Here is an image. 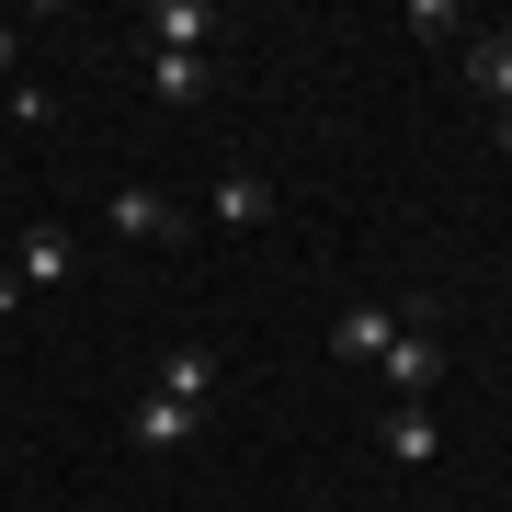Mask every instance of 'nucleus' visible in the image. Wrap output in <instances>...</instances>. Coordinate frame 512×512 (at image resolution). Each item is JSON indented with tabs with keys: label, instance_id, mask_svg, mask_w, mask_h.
Returning <instances> with one entry per match:
<instances>
[{
	"label": "nucleus",
	"instance_id": "obj_3",
	"mask_svg": "<svg viewBox=\"0 0 512 512\" xmlns=\"http://www.w3.org/2000/svg\"><path fill=\"white\" fill-rule=\"evenodd\" d=\"M103 228L137 239V251H183V239H194L183 194H160V183H114V194H103Z\"/></svg>",
	"mask_w": 512,
	"mask_h": 512
},
{
	"label": "nucleus",
	"instance_id": "obj_13",
	"mask_svg": "<svg viewBox=\"0 0 512 512\" xmlns=\"http://www.w3.org/2000/svg\"><path fill=\"white\" fill-rule=\"evenodd\" d=\"M501 160H512V114H501Z\"/></svg>",
	"mask_w": 512,
	"mask_h": 512
},
{
	"label": "nucleus",
	"instance_id": "obj_6",
	"mask_svg": "<svg viewBox=\"0 0 512 512\" xmlns=\"http://www.w3.org/2000/svg\"><path fill=\"white\" fill-rule=\"evenodd\" d=\"M376 444H387V467H433V456H444V421L421 410V399H387V421H376Z\"/></svg>",
	"mask_w": 512,
	"mask_h": 512
},
{
	"label": "nucleus",
	"instance_id": "obj_4",
	"mask_svg": "<svg viewBox=\"0 0 512 512\" xmlns=\"http://www.w3.org/2000/svg\"><path fill=\"white\" fill-rule=\"evenodd\" d=\"M69 262H80V239L57 228V217H35V228H23V251H12V285L46 296V285H69Z\"/></svg>",
	"mask_w": 512,
	"mask_h": 512
},
{
	"label": "nucleus",
	"instance_id": "obj_5",
	"mask_svg": "<svg viewBox=\"0 0 512 512\" xmlns=\"http://www.w3.org/2000/svg\"><path fill=\"white\" fill-rule=\"evenodd\" d=\"M205 217H217V228H274V183H262L251 160H228L217 194H205Z\"/></svg>",
	"mask_w": 512,
	"mask_h": 512
},
{
	"label": "nucleus",
	"instance_id": "obj_8",
	"mask_svg": "<svg viewBox=\"0 0 512 512\" xmlns=\"http://www.w3.org/2000/svg\"><path fill=\"white\" fill-rule=\"evenodd\" d=\"M387 342H399V308H342L330 319V353L342 365H387Z\"/></svg>",
	"mask_w": 512,
	"mask_h": 512
},
{
	"label": "nucleus",
	"instance_id": "obj_12",
	"mask_svg": "<svg viewBox=\"0 0 512 512\" xmlns=\"http://www.w3.org/2000/svg\"><path fill=\"white\" fill-rule=\"evenodd\" d=\"M0 319H23V285H12V274H0Z\"/></svg>",
	"mask_w": 512,
	"mask_h": 512
},
{
	"label": "nucleus",
	"instance_id": "obj_7",
	"mask_svg": "<svg viewBox=\"0 0 512 512\" xmlns=\"http://www.w3.org/2000/svg\"><path fill=\"white\" fill-rule=\"evenodd\" d=\"M217 23H228L217 0H148V35H160L171 57H205V46H217Z\"/></svg>",
	"mask_w": 512,
	"mask_h": 512
},
{
	"label": "nucleus",
	"instance_id": "obj_2",
	"mask_svg": "<svg viewBox=\"0 0 512 512\" xmlns=\"http://www.w3.org/2000/svg\"><path fill=\"white\" fill-rule=\"evenodd\" d=\"M387 387H399V399H433V387H444V308H433V296H399V342H387Z\"/></svg>",
	"mask_w": 512,
	"mask_h": 512
},
{
	"label": "nucleus",
	"instance_id": "obj_10",
	"mask_svg": "<svg viewBox=\"0 0 512 512\" xmlns=\"http://www.w3.org/2000/svg\"><path fill=\"white\" fill-rule=\"evenodd\" d=\"M467 80H478V92L512 114V35H478V46H467Z\"/></svg>",
	"mask_w": 512,
	"mask_h": 512
},
{
	"label": "nucleus",
	"instance_id": "obj_9",
	"mask_svg": "<svg viewBox=\"0 0 512 512\" xmlns=\"http://www.w3.org/2000/svg\"><path fill=\"white\" fill-rule=\"evenodd\" d=\"M148 92H160V103H205V92H217V57H171V46H148Z\"/></svg>",
	"mask_w": 512,
	"mask_h": 512
},
{
	"label": "nucleus",
	"instance_id": "obj_11",
	"mask_svg": "<svg viewBox=\"0 0 512 512\" xmlns=\"http://www.w3.org/2000/svg\"><path fill=\"white\" fill-rule=\"evenodd\" d=\"M12 57H23V46H12V35H0V92H12V80H23V69H12Z\"/></svg>",
	"mask_w": 512,
	"mask_h": 512
},
{
	"label": "nucleus",
	"instance_id": "obj_1",
	"mask_svg": "<svg viewBox=\"0 0 512 512\" xmlns=\"http://www.w3.org/2000/svg\"><path fill=\"white\" fill-rule=\"evenodd\" d=\"M205 399H217V353H205V342H171L160 376H148V399L126 410V444H137V456L194 444V433H205Z\"/></svg>",
	"mask_w": 512,
	"mask_h": 512
}]
</instances>
